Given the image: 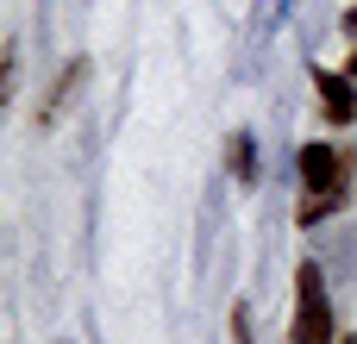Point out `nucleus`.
Wrapping results in <instances>:
<instances>
[{
    "label": "nucleus",
    "instance_id": "1",
    "mask_svg": "<svg viewBox=\"0 0 357 344\" xmlns=\"http://www.w3.org/2000/svg\"><path fill=\"white\" fill-rule=\"evenodd\" d=\"M295 175H301V188H307V201H301V226H320L326 213H339V207L351 201L357 157H351V144H326V138H314V144H301Z\"/></svg>",
    "mask_w": 357,
    "mask_h": 344
},
{
    "label": "nucleus",
    "instance_id": "2",
    "mask_svg": "<svg viewBox=\"0 0 357 344\" xmlns=\"http://www.w3.org/2000/svg\"><path fill=\"white\" fill-rule=\"evenodd\" d=\"M289 344H339L333 295H326V263H301V269H295V320H289Z\"/></svg>",
    "mask_w": 357,
    "mask_h": 344
},
{
    "label": "nucleus",
    "instance_id": "3",
    "mask_svg": "<svg viewBox=\"0 0 357 344\" xmlns=\"http://www.w3.org/2000/svg\"><path fill=\"white\" fill-rule=\"evenodd\" d=\"M314 88H320V119H326V125H351V119H357L351 75H339V69H314Z\"/></svg>",
    "mask_w": 357,
    "mask_h": 344
},
{
    "label": "nucleus",
    "instance_id": "4",
    "mask_svg": "<svg viewBox=\"0 0 357 344\" xmlns=\"http://www.w3.org/2000/svg\"><path fill=\"white\" fill-rule=\"evenodd\" d=\"M82 81H88V56H69V63H63V75H56V94L38 107V119H44V125H50V119H63V113H69V100L82 94Z\"/></svg>",
    "mask_w": 357,
    "mask_h": 344
},
{
    "label": "nucleus",
    "instance_id": "5",
    "mask_svg": "<svg viewBox=\"0 0 357 344\" xmlns=\"http://www.w3.org/2000/svg\"><path fill=\"white\" fill-rule=\"evenodd\" d=\"M226 163H232V175L251 188L257 182V144H251V132H232V144H226Z\"/></svg>",
    "mask_w": 357,
    "mask_h": 344
},
{
    "label": "nucleus",
    "instance_id": "6",
    "mask_svg": "<svg viewBox=\"0 0 357 344\" xmlns=\"http://www.w3.org/2000/svg\"><path fill=\"white\" fill-rule=\"evenodd\" d=\"M282 6H289V0H257V13H251V38H270V25L282 19Z\"/></svg>",
    "mask_w": 357,
    "mask_h": 344
},
{
    "label": "nucleus",
    "instance_id": "7",
    "mask_svg": "<svg viewBox=\"0 0 357 344\" xmlns=\"http://www.w3.org/2000/svg\"><path fill=\"white\" fill-rule=\"evenodd\" d=\"M333 263H339V269H345V276L357 282V238H345V232L333 238Z\"/></svg>",
    "mask_w": 357,
    "mask_h": 344
},
{
    "label": "nucleus",
    "instance_id": "8",
    "mask_svg": "<svg viewBox=\"0 0 357 344\" xmlns=\"http://www.w3.org/2000/svg\"><path fill=\"white\" fill-rule=\"evenodd\" d=\"M232 344H251V307L245 301L232 307Z\"/></svg>",
    "mask_w": 357,
    "mask_h": 344
},
{
    "label": "nucleus",
    "instance_id": "9",
    "mask_svg": "<svg viewBox=\"0 0 357 344\" xmlns=\"http://www.w3.org/2000/svg\"><path fill=\"white\" fill-rule=\"evenodd\" d=\"M345 38H357V6H351V13H345Z\"/></svg>",
    "mask_w": 357,
    "mask_h": 344
},
{
    "label": "nucleus",
    "instance_id": "10",
    "mask_svg": "<svg viewBox=\"0 0 357 344\" xmlns=\"http://www.w3.org/2000/svg\"><path fill=\"white\" fill-rule=\"evenodd\" d=\"M339 344H357V332H345V338H339Z\"/></svg>",
    "mask_w": 357,
    "mask_h": 344
}]
</instances>
